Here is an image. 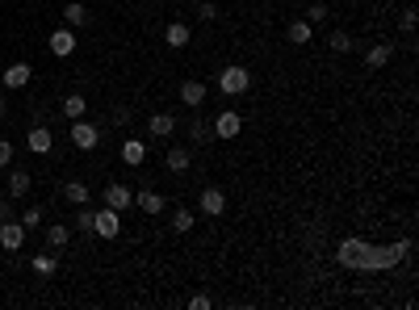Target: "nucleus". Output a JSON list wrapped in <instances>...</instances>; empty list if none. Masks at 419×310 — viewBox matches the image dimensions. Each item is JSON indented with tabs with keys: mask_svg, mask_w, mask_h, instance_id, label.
I'll list each match as a JSON object with an SVG mask.
<instances>
[{
	"mask_svg": "<svg viewBox=\"0 0 419 310\" xmlns=\"http://www.w3.org/2000/svg\"><path fill=\"white\" fill-rule=\"evenodd\" d=\"M411 239L403 235V239H395V244H365V239H340V248H336V260L344 265V269H357V273H382V269H395V265H403L407 256H411Z\"/></svg>",
	"mask_w": 419,
	"mask_h": 310,
	"instance_id": "nucleus-1",
	"label": "nucleus"
},
{
	"mask_svg": "<svg viewBox=\"0 0 419 310\" xmlns=\"http://www.w3.org/2000/svg\"><path fill=\"white\" fill-rule=\"evenodd\" d=\"M248 88H252V71H248V67L231 63V67L218 71V92H222V97H243Z\"/></svg>",
	"mask_w": 419,
	"mask_h": 310,
	"instance_id": "nucleus-2",
	"label": "nucleus"
},
{
	"mask_svg": "<svg viewBox=\"0 0 419 310\" xmlns=\"http://www.w3.org/2000/svg\"><path fill=\"white\" fill-rule=\"evenodd\" d=\"M197 210H201L206 218H218V214H227V193H222L218 185H206V189H201V197H197Z\"/></svg>",
	"mask_w": 419,
	"mask_h": 310,
	"instance_id": "nucleus-3",
	"label": "nucleus"
},
{
	"mask_svg": "<svg viewBox=\"0 0 419 310\" xmlns=\"http://www.w3.org/2000/svg\"><path fill=\"white\" fill-rule=\"evenodd\" d=\"M122 231V214L118 210H109V206H101L97 214H92V235H101V239H113Z\"/></svg>",
	"mask_w": 419,
	"mask_h": 310,
	"instance_id": "nucleus-4",
	"label": "nucleus"
},
{
	"mask_svg": "<svg viewBox=\"0 0 419 310\" xmlns=\"http://www.w3.org/2000/svg\"><path fill=\"white\" fill-rule=\"evenodd\" d=\"M210 126H214V139H239V134H243V113L227 109V113H218Z\"/></svg>",
	"mask_w": 419,
	"mask_h": 310,
	"instance_id": "nucleus-5",
	"label": "nucleus"
},
{
	"mask_svg": "<svg viewBox=\"0 0 419 310\" xmlns=\"http://www.w3.org/2000/svg\"><path fill=\"white\" fill-rule=\"evenodd\" d=\"M50 55H55V59H71V55H76V29H71V25H59V29L50 34Z\"/></svg>",
	"mask_w": 419,
	"mask_h": 310,
	"instance_id": "nucleus-6",
	"label": "nucleus"
},
{
	"mask_svg": "<svg viewBox=\"0 0 419 310\" xmlns=\"http://www.w3.org/2000/svg\"><path fill=\"white\" fill-rule=\"evenodd\" d=\"M71 143H76L80 151H92V147L101 143V130H97L92 122H84V118H76V122H71Z\"/></svg>",
	"mask_w": 419,
	"mask_h": 310,
	"instance_id": "nucleus-7",
	"label": "nucleus"
},
{
	"mask_svg": "<svg viewBox=\"0 0 419 310\" xmlns=\"http://www.w3.org/2000/svg\"><path fill=\"white\" fill-rule=\"evenodd\" d=\"M101 197H105V206H109V210H118V214L134 206V189H130V185H118V181H113V185H105V193H101Z\"/></svg>",
	"mask_w": 419,
	"mask_h": 310,
	"instance_id": "nucleus-8",
	"label": "nucleus"
},
{
	"mask_svg": "<svg viewBox=\"0 0 419 310\" xmlns=\"http://www.w3.org/2000/svg\"><path fill=\"white\" fill-rule=\"evenodd\" d=\"M0 248H4V252H21V248H25V227L13 223V218H4V223H0Z\"/></svg>",
	"mask_w": 419,
	"mask_h": 310,
	"instance_id": "nucleus-9",
	"label": "nucleus"
},
{
	"mask_svg": "<svg viewBox=\"0 0 419 310\" xmlns=\"http://www.w3.org/2000/svg\"><path fill=\"white\" fill-rule=\"evenodd\" d=\"M147 130H151V139H172L176 134V113H151L147 118Z\"/></svg>",
	"mask_w": 419,
	"mask_h": 310,
	"instance_id": "nucleus-10",
	"label": "nucleus"
},
{
	"mask_svg": "<svg viewBox=\"0 0 419 310\" xmlns=\"http://www.w3.org/2000/svg\"><path fill=\"white\" fill-rule=\"evenodd\" d=\"M29 76H34V71H29V63H13V67H4V71H0V84H4V88H25V84H29Z\"/></svg>",
	"mask_w": 419,
	"mask_h": 310,
	"instance_id": "nucleus-11",
	"label": "nucleus"
},
{
	"mask_svg": "<svg viewBox=\"0 0 419 310\" xmlns=\"http://www.w3.org/2000/svg\"><path fill=\"white\" fill-rule=\"evenodd\" d=\"M206 97H210V88H206L201 80H185V84H180V101H185L189 109H197V105H206Z\"/></svg>",
	"mask_w": 419,
	"mask_h": 310,
	"instance_id": "nucleus-12",
	"label": "nucleus"
},
{
	"mask_svg": "<svg viewBox=\"0 0 419 310\" xmlns=\"http://www.w3.org/2000/svg\"><path fill=\"white\" fill-rule=\"evenodd\" d=\"M29 185H34V176H29V172H8V185H4V197H8V202H21V197L29 193Z\"/></svg>",
	"mask_w": 419,
	"mask_h": 310,
	"instance_id": "nucleus-13",
	"label": "nucleus"
},
{
	"mask_svg": "<svg viewBox=\"0 0 419 310\" xmlns=\"http://www.w3.org/2000/svg\"><path fill=\"white\" fill-rule=\"evenodd\" d=\"M164 42H168L172 50H180V46H189V42H193V29H189L185 21H172V25L164 29Z\"/></svg>",
	"mask_w": 419,
	"mask_h": 310,
	"instance_id": "nucleus-14",
	"label": "nucleus"
},
{
	"mask_svg": "<svg viewBox=\"0 0 419 310\" xmlns=\"http://www.w3.org/2000/svg\"><path fill=\"white\" fill-rule=\"evenodd\" d=\"M25 147H29L34 155H46V151L55 147V139H50V130H46V126H34V130L25 134Z\"/></svg>",
	"mask_w": 419,
	"mask_h": 310,
	"instance_id": "nucleus-15",
	"label": "nucleus"
},
{
	"mask_svg": "<svg viewBox=\"0 0 419 310\" xmlns=\"http://www.w3.org/2000/svg\"><path fill=\"white\" fill-rule=\"evenodd\" d=\"M390 59H395V42H378L365 50V67H386Z\"/></svg>",
	"mask_w": 419,
	"mask_h": 310,
	"instance_id": "nucleus-16",
	"label": "nucleus"
},
{
	"mask_svg": "<svg viewBox=\"0 0 419 310\" xmlns=\"http://www.w3.org/2000/svg\"><path fill=\"white\" fill-rule=\"evenodd\" d=\"M122 160H126V168H139L147 160V143L143 139H126L122 143Z\"/></svg>",
	"mask_w": 419,
	"mask_h": 310,
	"instance_id": "nucleus-17",
	"label": "nucleus"
},
{
	"mask_svg": "<svg viewBox=\"0 0 419 310\" xmlns=\"http://www.w3.org/2000/svg\"><path fill=\"white\" fill-rule=\"evenodd\" d=\"M164 164H168V172H189V164H193V151H189V147H168Z\"/></svg>",
	"mask_w": 419,
	"mask_h": 310,
	"instance_id": "nucleus-18",
	"label": "nucleus"
},
{
	"mask_svg": "<svg viewBox=\"0 0 419 310\" xmlns=\"http://www.w3.org/2000/svg\"><path fill=\"white\" fill-rule=\"evenodd\" d=\"M134 206H139L143 214H164V193H155V189H143V193H134Z\"/></svg>",
	"mask_w": 419,
	"mask_h": 310,
	"instance_id": "nucleus-19",
	"label": "nucleus"
},
{
	"mask_svg": "<svg viewBox=\"0 0 419 310\" xmlns=\"http://www.w3.org/2000/svg\"><path fill=\"white\" fill-rule=\"evenodd\" d=\"M63 25H71V29L88 25V8H84L80 0H67V4H63Z\"/></svg>",
	"mask_w": 419,
	"mask_h": 310,
	"instance_id": "nucleus-20",
	"label": "nucleus"
},
{
	"mask_svg": "<svg viewBox=\"0 0 419 310\" xmlns=\"http://www.w3.org/2000/svg\"><path fill=\"white\" fill-rule=\"evenodd\" d=\"M59 113H63L67 122H76V118H84V113H88V101H84L80 92H71V97H63V105H59Z\"/></svg>",
	"mask_w": 419,
	"mask_h": 310,
	"instance_id": "nucleus-21",
	"label": "nucleus"
},
{
	"mask_svg": "<svg viewBox=\"0 0 419 310\" xmlns=\"http://www.w3.org/2000/svg\"><path fill=\"white\" fill-rule=\"evenodd\" d=\"M67 239H71V231H67L63 223H50V227H46V248H50L55 256H59V252L67 248Z\"/></svg>",
	"mask_w": 419,
	"mask_h": 310,
	"instance_id": "nucleus-22",
	"label": "nucleus"
},
{
	"mask_svg": "<svg viewBox=\"0 0 419 310\" xmlns=\"http://www.w3.org/2000/svg\"><path fill=\"white\" fill-rule=\"evenodd\" d=\"M63 197H67L71 206H88V197H92V189H88L84 181H67V185H63Z\"/></svg>",
	"mask_w": 419,
	"mask_h": 310,
	"instance_id": "nucleus-23",
	"label": "nucleus"
},
{
	"mask_svg": "<svg viewBox=\"0 0 419 310\" xmlns=\"http://www.w3.org/2000/svg\"><path fill=\"white\" fill-rule=\"evenodd\" d=\"M285 34H290V42L306 46V42H311V34H315V25H311V21L302 17V21H290V29H285Z\"/></svg>",
	"mask_w": 419,
	"mask_h": 310,
	"instance_id": "nucleus-24",
	"label": "nucleus"
},
{
	"mask_svg": "<svg viewBox=\"0 0 419 310\" xmlns=\"http://www.w3.org/2000/svg\"><path fill=\"white\" fill-rule=\"evenodd\" d=\"M189 139H193L197 147H206V143L214 139V126H210V122H201V118H193V122H189Z\"/></svg>",
	"mask_w": 419,
	"mask_h": 310,
	"instance_id": "nucleus-25",
	"label": "nucleus"
},
{
	"mask_svg": "<svg viewBox=\"0 0 419 310\" xmlns=\"http://www.w3.org/2000/svg\"><path fill=\"white\" fill-rule=\"evenodd\" d=\"M29 265H34V273H38V277H50V273H55V265H59V260H55V252H50V248H46V252H38V256H34V260H29Z\"/></svg>",
	"mask_w": 419,
	"mask_h": 310,
	"instance_id": "nucleus-26",
	"label": "nucleus"
},
{
	"mask_svg": "<svg viewBox=\"0 0 419 310\" xmlns=\"http://www.w3.org/2000/svg\"><path fill=\"white\" fill-rule=\"evenodd\" d=\"M327 46H332L336 55H348V50H353V38H348L344 29H332V34H327Z\"/></svg>",
	"mask_w": 419,
	"mask_h": 310,
	"instance_id": "nucleus-27",
	"label": "nucleus"
},
{
	"mask_svg": "<svg viewBox=\"0 0 419 310\" xmlns=\"http://www.w3.org/2000/svg\"><path fill=\"white\" fill-rule=\"evenodd\" d=\"M42 214H46L42 206H29V210L21 214V227H25V231H34V227H42Z\"/></svg>",
	"mask_w": 419,
	"mask_h": 310,
	"instance_id": "nucleus-28",
	"label": "nucleus"
},
{
	"mask_svg": "<svg viewBox=\"0 0 419 310\" xmlns=\"http://www.w3.org/2000/svg\"><path fill=\"white\" fill-rule=\"evenodd\" d=\"M172 231H180V235L193 231V210H176V214H172Z\"/></svg>",
	"mask_w": 419,
	"mask_h": 310,
	"instance_id": "nucleus-29",
	"label": "nucleus"
},
{
	"mask_svg": "<svg viewBox=\"0 0 419 310\" xmlns=\"http://www.w3.org/2000/svg\"><path fill=\"white\" fill-rule=\"evenodd\" d=\"M214 17H218V4H214V0H201V4H197V21H214Z\"/></svg>",
	"mask_w": 419,
	"mask_h": 310,
	"instance_id": "nucleus-30",
	"label": "nucleus"
},
{
	"mask_svg": "<svg viewBox=\"0 0 419 310\" xmlns=\"http://www.w3.org/2000/svg\"><path fill=\"white\" fill-rule=\"evenodd\" d=\"M306 21H311V25H323V21H327V4H311V8H306Z\"/></svg>",
	"mask_w": 419,
	"mask_h": 310,
	"instance_id": "nucleus-31",
	"label": "nucleus"
},
{
	"mask_svg": "<svg viewBox=\"0 0 419 310\" xmlns=\"http://www.w3.org/2000/svg\"><path fill=\"white\" fill-rule=\"evenodd\" d=\"M76 231L92 235V210H80V214H76Z\"/></svg>",
	"mask_w": 419,
	"mask_h": 310,
	"instance_id": "nucleus-32",
	"label": "nucleus"
},
{
	"mask_svg": "<svg viewBox=\"0 0 419 310\" xmlns=\"http://www.w3.org/2000/svg\"><path fill=\"white\" fill-rule=\"evenodd\" d=\"M416 13H419V8H403V17H399V25H403V29H407V34H411V29H416V21H419Z\"/></svg>",
	"mask_w": 419,
	"mask_h": 310,
	"instance_id": "nucleus-33",
	"label": "nucleus"
},
{
	"mask_svg": "<svg viewBox=\"0 0 419 310\" xmlns=\"http://www.w3.org/2000/svg\"><path fill=\"white\" fill-rule=\"evenodd\" d=\"M130 122H134L130 109H113V126H126V130H130Z\"/></svg>",
	"mask_w": 419,
	"mask_h": 310,
	"instance_id": "nucleus-34",
	"label": "nucleus"
},
{
	"mask_svg": "<svg viewBox=\"0 0 419 310\" xmlns=\"http://www.w3.org/2000/svg\"><path fill=\"white\" fill-rule=\"evenodd\" d=\"M8 164H13V143L0 139V168H8Z\"/></svg>",
	"mask_w": 419,
	"mask_h": 310,
	"instance_id": "nucleus-35",
	"label": "nucleus"
},
{
	"mask_svg": "<svg viewBox=\"0 0 419 310\" xmlns=\"http://www.w3.org/2000/svg\"><path fill=\"white\" fill-rule=\"evenodd\" d=\"M189 307H193V310H210L214 302H210V294H193V298H189Z\"/></svg>",
	"mask_w": 419,
	"mask_h": 310,
	"instance_id": "nucleus-36",
	"label": "nucleus"
},
{
	"mask_svg": "<svg viewBox=\"0 0 419 310\" xmlns=\"http://www.w3.org/2000/svg\"><path fill=\"white\" fill-rule=\"evenodd\" d=\"M8 218V197H0V223Z\"/></svg>",
	"mask_w": 419,
	"mask_h": 310,
	"instance_id": "nucleus-37",
	"label": "nucleus"
},
{
	"mask_svg": "<svg viewBox=\"0 0 419 310\" xmlns=\"http://www.w3.org/2000/svg\"><path fill=\"white\" fill-rule=\"evenodd\" d=\"M0 118H4V97H0Z\"/></svg>",
	"mask_w": 419,
	"mask_h": 310,
	"instance_id": "nucleus-38",
	"label": "nucleus"
}]
</instances>
